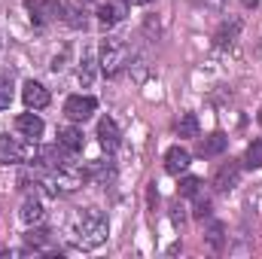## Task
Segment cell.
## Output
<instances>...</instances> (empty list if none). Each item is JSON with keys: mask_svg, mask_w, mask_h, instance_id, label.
<instances>
[{"mask_svg": "<svg viewBox=\"0 0 262 259\" xmlns=\"http://www.w3.org/2000/svg\"><path fill=\"white\" fill-rule=\"evenodd\" d=\"M110 235V226H107V217L98 210V207H85L76 213L73 226H70V241L79 247V250H95L107 241Z\"/></svg>", "mask_w": 262, "mask_h": 259, "instance_id": "1", "label": "cell"}, {"mask_svg": "<svg viewBox=\"0 0 262 259\" xmlns=\"http://www.w3.org/2000/svg\"><path fill=\"white\" fill-rule=\"evenodd\" d=\"M89 180V171L76 162H61L58 168H52L49 174H43V186H49V192H73Z\"/></svg>", "mask_w": 262, "mask_h": 259, "instance_id": "2", "label": "cell"}, {"mask_svg": "<svg viewBox=\"0 0 262 259\" xmlns=\"http://www.w3.org/2000/svg\"><path fill=\"white\" fill-rule=\"evenodd\" d=\"M128 61V46L119 40V37H107L104 43H101V58H98V64L101 70L107 73V76H116L122 67Z\"/></svg>", "mask_w": 262, "mask_h": 259, "instance_id": "3", "label": "cell"}, {"mask_svg": "<svg viewBox=\"0 0 262 259\" xmlns=\"http://www.w3.org/2000/svg\"><path fill=\"white\" fill-rule=\"evenodd\" d=\"M28 159H34V146H25L18 137L0 134V162H6V165H25Z\"/></svg>", "mask_w": 262, "mask_h": 259, "instance_id": "4", "label": "cell"}, {"mask_svg": "<svg viewBox=\"0 0 262 259\" xmlns=\"http://www.w3.org/2000/svg\"><path fill=\"white\" fill-rule=\"evenodd\" d=\"M95 107H98V101L92 95H70L64 101V116L70 122H85L95 113Z\"/></svg>", "mask_w": 262, "mask_h": 259, "instance_id": "5", "label": "cell"}, {"mask_svg": "<svg viewBox=\"0 0 262 259\" xmlns=\"http://www.w3.org/2000/svg\"><path fill=\"white\" fill-rule=\"evenodd\" d=\"M21 101L28 110H43V107H49V89L37 79H28L21 89Z\"/></svg>", "mask_w": 262, "mask_h": 259, "instance_id": "6", "label": "cell"}, {"mask_svg": "<svg viewBox=\"0 0 262 259\" xmlns=\"http://www.w3.org/2000/svg\"><path fill=\"white\" fill-rule=\"evenodd\" d=\"M238 180H241V165L229 159V162H223V165L216 168V174H213V189L229 192V189L238 186Z\"/></svg>", "mask_w": 262, "mask_h": 259, "instance_id": "7", "label": "cell"}, {"mask_svg": "<svg viewBox=\"0 0 262 259\" xmlns=\"http://www.w3.org/2000/svg\"><path fill=\"white\" fill-rule=\"evenodd\" d=\"M189 165H192V153H189L186 146H171V149L165 153V171H168V174L180 177V174L189 171Z\"/></svg>", "mask_w": 262, "mask_h": 259, "instance_id": "8", "label": "cell"}, {"mask_svg": "<svg viewBox=\"0 0 262 259\" xmlns=\"http://www.w3.org/2000/svg\"><path fill=\"white\" fill-rule=\"evenodd\" d=\"M43 128H46L43 119H40L37 113H31V110L21 113V116H15V131H18L25 140H31V143H37V140L43 137Z\"/></svg>", "mask_w": 262, "mask_h": 259, "instance_id": "9", "label": "cell"}, {"mask_svg": "<svg viewBox=\"0 0 262 259\" xmlns=\"http://www.w3.org/2000/svg\"><path fill=\"white\" fill-rule=\"evenodd\" d=\"M125 15H128V3H125V0H107V3L98 6V21H101L104 28L119 25Z\"/></svg>", "mask_w": 262, "mask_h": 259, "instance_id": "10", "label": "cell"}, {"mask_svg": "<svg viewBox=\"0 0 262 259\" xmlns=\"http://www.w3.org/2000/svg\"><path fill=\"white\" fill-rule=\"evenodd\" d=\"M98 140H101V146H104L107 153H116V146H119V125H116L110 116H104V119L98 122Z\"/></svg>", "mask_w": 262, "mask_h": 259, "instance_id": "11", "label": "cell"}, {"mask_svg": "<svg viewBox=\"0 0 262 259\" xmlns=\"http://www.w3.org/2000/svg\"><path fill=\"white\" fill-rule=\"evenodd\" d=\"M18 217H21V223H28V226H40L43 223V217H46V210H43V201L40 198H25L21 201V210H18Z\"/></svg>", "mask_w": 262, "mask_h": 259, "instance_id": "12", "label": "cell"}, {"mask_svg": "<svg viewBox=\"0 0 262 259\" xmlns=\"http://www.w3.org/2000/svg\"><path fill=\"white\" fill-rule=\"evenodd\" d=\"M58 143L67 153H79L85 140H82V131L76 128V125H64V128H58Z\"/></svg>", "mask_w": 262, "mask_h": 259, "instance_id": "13", "label": "cell"}, {"mask_svg": "<svg viewBox=\"0 0 262 259\" xmlns=\"http://www.w3.org/2000/svg\"><path fill=\"white\" fill-rule=\"evenodd\" d=\"M226 143H229V140H226V134L213 131L210 137H204V140L198 143V153H201V156H220V153L226 149Z\"/></svg>", "mask_w": 262, "mask_h": 259, "instance_id": "14", "label": "cell"}, {"mask_svg": "<svg viewBox=\"0 0 262 259\" xmlns=\"http://www.w3.org/2000/svg\"><path fill=\"white\" fill-rule=\"evenodd\" d=\"M177 134H180V137H198V116L195 113H183V116H180Z\"/></svg>", "mask_w": 262, "mask_h": 259, "instance_id": "15", "label": "cell"}, {"mask_svg": "<svg viewBox=\"0 0 262 259\" xmlns=\"http://www.w3.org/2000/svg\"><path fill=\"white\" fill-rule=\"evenodd\" d=\"M25 241H28V247H34V253H40V250H46L49 232H46V229H31V232L25 235Z\"/></svg>", "mask_w": 262, "mask_h": 259, "instance_id": "16", "label": "cell"}, {"mask_svg": "<svg viewBox=\"0 0 262 259\" xmlns=\"http://www.w3.org/2000/svg\"><path fill=\"white\" fill-rule=\"evenodd\" d=\"M244 165L247 168H262V140H253L244 153Z\"/></svg>", "mask_w": 262, "mask_h": 259, "instance_id": "17", "label": "cell"}, {"mask_svg": "<svg viewBox=\"0 0 262 259\" xmlns=\"http://www.w3.org/2000/svg\"><path fill=\"white\" fill-rule=\"evenodd\" d=\"M201 186H204V183H201L198 177H183V180H180V195H183V198H198V195H201Z\"/></svg>", "mask_w": 262, "mask_h": 259, "instance_id": "18", "label": "cell"}, {"mask_svg": "<svg viewBox=\"0 0 262 259\" xmlns=\"http://www.w3.org/2000/svg\"><path fill=\"white\" fill-rule=\"evenodd\" d=\"M9 104H12V79L0 76V110H6Z\"/></svg>", "mask_w": 262, "mask_h": 259, "instance_id": "19", "label": "cell"}, {"mask_svg": "<svg viewBox=\"0 0 262 259\" xmlns=\"http://www.w3.org/2000/svg\"><path fill=\"white\" fill-rule=\"evenodd\" d=\"M76 76H79L82 85H89V82L95 79V61H92V58H82V64H79V70H76Z\"/></svg>", "mask_w": 262, "mask_h": 259, "instance_id": "20", "label": "cell"}, {"mask_svg": "<svg viewBox=\"0 0 262 259\" xmlns=\"http://www.w3.org/2000/svg\"><path fill=\"white\" fill-rule=\"evenodd\" d=\"M207 244H210L213 250L223 247V226H220V223H210V229H207Z\"/></svg>", "mask_w": 262, "mask_h": 259, "instance_id": "21", "label": "cell"}, {"mask_svg": "<svg viewBox=\"0 0 262 259\" xmlns=\"http://www.w3.org/2000/svg\"><path fill=\"white\" fill-rule=\"evenodd\" d=\"M210 213V201L207 198H198L195 201V217H207Z\"/></svg>", "mask_w": 262, "mask_h": 259, "instance_id": "22", "label": "cell"}, {"mask_svg": "<svg viewBox=\"0 0 262 259\" xmlns=\"http://www.w3.org/2000/svg\"><path fill=\"white\" fill-rule=\"evenodd\" d=\"M256 3H259V0H244V6H256Z\"/></svg>", "mask_w": 262, "mask_h": 259, "instance_id": "23", "label": "cell"}, {"mask_svg": "<svg viewBox=\"0 0 262 259\" xmlns=\"http://www.w3.org/2000/svg\"><path fill=\"white\" fill-rule=\"evenodd\" d=\"M131 3H140V6H146V3H152V0H131Z\"/></svg>", "mask_w": 262, "mask_h": 259, "instance_id": "24", "label": "cell"}, {"mask_svg": "<svg viewBox=\"0 0 262 259\" xmlns=\"http://www.w3.org/2000/svg\"><path fill=\"white\" fill-rule=\"evenodd\" d=\"M256 119H259V125H262V110H259V116H256Z\"/></svg>", "mask_w": 262, "mask_h": 259, "instance_id": "25", "label": "cell"}, {"mask_svg": "<svg viewBox=\"0 0 262 259\" xmlns=\"http://www.w3.org/2000/svg\"><path fill=\"white\" fill-rule=\"evenodd\" d=\"M82 3H89V0H82Z\"/></svg>", "mask_w": 262, "mask_h": 259, "instance_id": "26", "label": "cell"}]
</instances>
